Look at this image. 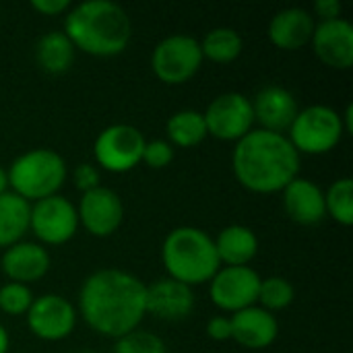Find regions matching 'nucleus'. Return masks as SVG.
<instances>
[{
	"label": "nucleus",
	"mask_w": 353,
	"mask_h": 353,
	"mask_svg": "<svg viewBox=\"0 0 353 353\" xmlns=\"http://www.w3.org/2000/svg\"><path fill=\"white\" fill-rule=\"evenodd\" d=\"M203 64L201 43L192 35L176 33L161 39L151 54V68L155 77L168 85L186 83Z\"/></svg>",
	"instance_id": "nucleus-7"
},
{
	"label": "nucleus",
	"mask_w": 353,
	"mask_h": 353,
	"mask_svg": "<svg viewBox=\"0 0 353 353\" xmlns=\"http://www.w3.org/2000/svg\"><path fill=\"white\" fill-rule=\"evenodd\" d=\"M147 312L161 321H184L186 316L192 314L194 310V292L192 288L172 279L163 277L157 279L155 283L147 285Z\"/></svg>",
	"instance_id": "nucleus-15"
},
{
	"label": "nucleus",
	"mask_w": 353,
	"mask_h": 353,
	"mask_svg": "<svg viewBox=\"0 0 353 353\" xmlns=\"http://www.w3.org/2000/svg\"><path fill=\"white\" fill-rule=\"evenodd\" d=\"M207 335L215 341H228L232 339V321L228 316H213L207 323Z\"/></svg>",
	"instance_id": "nucleus-32"
},
{
	"label": "nucleus",
	"mask_w": 353,
	"mask_h": 353,
	"mask_svg": "<svg viewBox=\"0 0 353 353\" xmlns=\"http://www.w3.org/2000/svg\"><path fill=\"white\" fill-rule=\"evenodd\" d=\"M79 228L77 207L60 194L35 201L31 205L29 230L39 238V242L58 246L66 244Z\"/></svg>",
	"instance_id": "nucleus-10"
},
{
	"label": "nucleus",
	"mask_w": 353,
	"mask_h": 353,
	"mask_svg": "<svg viewBox=\"0 0 353 353\" xmlns=\"http://www.w3.org/2000/svg\"><path fill=\"white\" fill-rule=\"evenodd\" d=\"M161 261L168 277L188 288L211 281L221 267L213 238L201 228L192 225L176 228L165 236Z\"/></svg>",
	"instance_id": "nucleus-4"
},
{
	"label": "nucleus",
	"mask_w": 353,
	"mask_h": 353,
	"mask_svg": "<svg viewBox=\"0 0 353 353\" xmlns=\"http://www.w3.org/2000/svg\"><path fill=\"white\" fill-rule=\"evenodd\" d=\"M33 294L27 285L23 283H12L8 281L6 285L0 288V310H4L10 316H21L27 314V310L33 304Z\"/></svg>",
	"instance_id": "nucleus-29"
},
{
	"label": "nucleus",
	"mask_w": 353,
	"mask_h": 353,
	"mask_svg": "<svg viewBox=\"0 0 353 353\" xmlns=\"http://www.w3.org/2000/svg\"><path fill=\"white\" fill-rule=\"evenodd\" d=\"M31 203L6 190L0 194V248H8L29 232Z\"/></svg>",
	"instance_id": "nucleus-22"
},
{
	"label": "nucleus",
	"mask_w": 353,
	"mask_h": 353,
	"mask_svg": "<svg viewBox=\"0 0 353 353\" xmlns=\"http://www.w3.org/2000/svg\"><path fill=\"white\" fill-rule=\"evenodd\" d=\"M8 345H10V339H8V333L6 329L0 325V353L8 352Z\"/></svg>",
	"instance_id": "nucleus-36"
},
{
	"label": "nucleus",
	"mask_w": 353,
	"mask_h": 353,
	"mask_svg": "<svg viewBox=\"0 0 353 353\" xmlns=\"http://www.w3.org/2000/svg\"><path fill=\"white\" fill-rule=\"evenodd\" d=\"M341 124H343V130H345V134H350V132L353 130V105L352 103L345 108V114L341 116Z\"/></svg>",
	"instance_id": "nucleus-35"
},
{
	"label": "nucleus",
	"mask_w": 353,
	"mask_h": 353,
	"mask_svg": "<svg viewBox=\"0 0 353 353\" xmlns=\"http://www.w3.org/2000/svg\"><path fill=\"white\" fill-rule=\"evenodd\" d=\"M145 143L147 141L137 126L112 124L97 134L93 143V155L103 170L122 174L141 163Z\"/></svg>",
	"instance_id": "nucleus-8"
},
{
	"label": "nucleus",
	"mask_w": 353,
	"mask_h": 353,
	"mask_svg": "<svg viewBox=\"0 0 353 353\" xmlns=\"http://www.w3.org/2000/svg\"><path fill=\"white\" fill-rule=\"evenodd\" d=\"M6 178L14 194L27 203H35L58 194L66 180V161L54 149H31L10 163Z\"/></svg>",
	"instance_id": "nucleus-5"
},
{
	"label": "nucleus",
	"mask_w": 353,
	"mask_h": 353,
	"mask_svg": "<svg viewBox=\"0 0 353 353\" xmlns=\"http://www.w3.org/2000/svg\"><path fill=\"white\" fill-rule=\"evenodd\" d=\"M79 223L97 238H108L122 225L124 205L116 190L108 186H97L89 192H83L77 207Z\"/></svg>",
	"instance_id": "nucleus-13"
},
{
	"label": "nucleus",
	"mask_w": 353,
	"mask_h": 353,
	"mask_svg": "<svg viewBox=\"0 0 353 353\" xmlns=\"http://www.w3.org/2000/svg\"><path fill=\"white\" fill-rule=\"evenodd\" d=\"M72 180H74L77 188L83 190V192H89V190L101 186L99 184V180H101L99 170L93 163H79L74 168V172H72Z\"/></svg>",
	"instance_id": "nucleus-31"
},
{
	"label": "nucleus",
	"mask_w": 353,
	"mask_h": 353,
	"mask_svg": "<svg viewBox=\"0 0 353 353\" xmlns=\"http://www.w3.org/2000/svg\"><path fill=\"white\" fill-rule=\"evenodd\" d=\"M205 116L207 124V134L221 139V141H240L252 130L254 124V110H252V99H248L244 93L230 91L217 95Z\"/></svg>",
	"instance_id": "nucleus-9"
},
{
	"label": "nucleus",
	"mask_w": 353,
	"mask_h": 353,
	"mask_svg": "<svg viewBox=\"0 0 353 353\" xmlns=\"http://www.w3.org/2000/svg\"><path fill=\"white\" fill-rule=\"evenodd\" d=\"M31 8L46 14V17H54V14L68 10L70 2L68 0H31Z\"/></svg>",
	"instance_id": "nucleus-33"
},
{
	"label": "nucleus",
	"mask_w": 353,
	"mask_h": 353,
	"mask_svg": "<svg viewBox=\"0 0 353 353\" xmlns=\"http://www.w3.org/2000/svg\"><path fill=\"white\" fill-rule=\"evenodd\" d=\"M252 110H254V120H259L265 130L279 132V134H283V130H290L294 118L300 112L294 93L281 85L263 87L252 101Z\"/></svg>",
	"instance_id": "nucleus-16"
},
{
	"label": "nucleus",
	"mask_w": 353,
	"mask_h": 353,
	"mask_svg": "<svg viewBox=\"0 0 353 353\" xmlns=\"http://www.w3.org/2000/svg\"><path fill=\"white\" fill-rule=\"evenodd\" d=\"M345 134L341 116L329 105H308L298 112L290 126V143L302 155H323L333 151Z\"/></svg>",
	"instance_id": "nucleus-6"
},
{
	"label": "nucleus",
	"mask_w": 353,
	"mask_h": 353,
	"mask_svg": "<svg viewBox=\"0 0 353 353\" xmlns=\"http://www.w3.org/2000/svg\"><path fill=\"white\" fill-rule=\"evenodd\" d=\"M230 321H232V339H236L246 350H265L279 335L277 319L261 306L238 310L234 312V316H230Z\"/></svg>",
	"instance_id": "nucleus-18"
},
{
	"label": "nucleus",
	"mask_w": 353,
	"mask_h": 353,
	"mask_svg": "<svg viewBox=\"0 0 353 353\" xmlns=\"http://www.w3.org/2000/svg\"><path fill=\"white\" fill-rule=\"evenodd\" d=\"M79 353H95V352H87V350H85V352H79Z\"/></svg>",
	"instance_id": "nucleus-38"
},
{
	"label": "nucleus",
	"mask_w": 353,
	"mask_h": 353,
	"mask_svg": "<svg viewBox=\"0 0 353 353\" xmlns=\"http://www.w3.org/2000/svg\"><path fill=\"white\" fill-rule=\"evenodd\" d=\"M296 298V290L294 285L285 279V277H267L261 279V288H259V300L261 308L273 312V310H283L288 308Z\"/></svg>",
	"instance_id": "nucleus-27"
},
{
	"label": "nucleus",
	"mask_w": 353,
	"mask_h": 353,
	"mask_svg": "<svg viewBox=\"0 0 353 353\" xmlns=\"http://www.w3.org/2000/svg\"><path fill=\"white\" fill-rule=\"evenodd\" d=\"M199 43L203 58H209L219 64L232 62L242 54V37L232 27H215Z\"/></svg>",
	"instance_id": "nucleus-25"
},
{
	"label": "nucleus",
	"mask_w": 353,
	"mask_h": 353,
	"mask_svg": "<svg viewBox=\"0 0 353 353\" xmlns=\"http://www.w3.org/2000/svg\"><path fill=\"white\" fill-rule=\"evenodd\" d=\"M281 192H283V209L290 215V219H294L296 223L316 225L327 217L325 190L316 182L298 176Z\"/></svg>",
	"instance_id": "nucleus-17"
},
{
	"label": "nucleus",
	"mask_w": 353,
	"mask_h": 353,
	"mask_svg": "<svg viewBox=\"0 0 353 353\" xmlns=\"http://www.w3.org/2000/svg\"><path fill=\"white\" fill-rule=\"evenodd\" d=\"M312 50L321 62L331 68L347 70L353 64V27L343 17L314 25Z\"/></svg>",
	"instance_id": "nucleus-14"
},
{
	"label": "nucleus",
	"mask_w": 353,
	"mask_h": 353,
	"mask_svg": "<svg viewBox=\"0 0 353 353\" xmlns=\"http://www.w3.org/2000/svg\"><path fill=\"white\" fill-rule=\"evenodd\" d=\"M170 145L178 147H196L207 137V124L205 116L199 110H180L170 116L165 124Z\"/></svg>",
	"instance_id": "nucleus-24"
},
{
	"label": "nucleus",
	"mask_w": 353,
	"mask_h": 353,
	"mask_svg": "<svg viewBox=\"0 0 353 353\" xmlns=\"http://www.w3.org/2000/svg\"><path fill=\"white\" fill-rule=\"evenodd\" d=\"M8 190V178H6V170L0 165V194Z\"/></svg>",
	"instance_id": "nucleus-37"
},
{
	"label": "nucleus",
	"mask_w": 353,
	"mask_h": 353,
	"mask_svg": "<svg viewBox=\"0 0 353 353\" xmlns=\"http://www.w3.org/2000/svg\"><path fill=\"white\" fill-rule=\"evenodd\" d=\"M314 12L321 17V21H331L341 17V2L339 0H316Z\"/></svg>",
	"instance_id": "nucleus-34"
},
{
	"label": "nucleus",
	"mask_w": 353,
	"mask_h": 353,
	"mask_svg": "<svg viewBox=\"0 0 353 353\" xmlns=\"http://www.w3.org/2000/svg\"><path fill=\"white\" fill-rule=\"evenodd\" d=\"M114 353H168L161 337L149 331H132L116 341Z\"/></svg>",
	"instance_id": "nucleus-28"
},
{
	"label": "nucleus",
	"mask_w": 353,
	"mask_h": 353,
	"mask_svg": "<svg viewBox=\"0 0 353 353\" xmlns=\"http://www.w3.org/2000/svg\"><path fill=\"white\" fill-rule=\"evenodd\" d=\"M219 263L225 267H246L259 252V238L246 225H228L213 240Z\"/></svg>",
	"instance_id": "nucleus-21"
},
{
	"label": "nucleus",
	"mask_w": 353,
	"mask_h": 353,
	"mask_svg": "<svg viewBox=\"0 0 353 353\" xmlns=\"http://www.w3.org/2000/svg\"><path fill=\"white\" fill-rule=\"evenodd\" d=\"M314 19L306 8H283L269 23V39L281 50H298L310 43Z\"/></svg>",
	"instance_id": "nucleus-20"
},
{
	"label": "nucleus",
	"mask_w": 353,
	"mask_h": 353,
	"mask_svg": "<svg viewBox=\"0 0 353 353\" xmlns=\"http://www.w3.org/2000/svg\"><path fill=\"white\" fill-rule=\"evenodd\" d=\"M232 168L244 188L259 194L281 192L298 178L300 153L285 134L252 128L236 143Z\"/></svg>",
	"instance_id": "nucleus-2"
},
{
	"label": "nucleus",
	"mask_w": 353,
	"mask_h": 353,
	"mask_svg": "<svg viewBox=\"0 0 353 353\" xmlns=\"http://www.w3.org/2000/svg\"><path fill=\"white\" fill-rule=\"evenodd\" d=\"M147 285L122 269L91 273L79 292V310L85 323L103 337L120 339L139 329L147 314Z\"/></svg>",
	"instance_id": "nucleus-1"
},
{
	"label": "nucleus",
	"mask_w": 353,
	"mask_h": 353,
	"mask_svg": "<svg viewBox=\"0 0 353 353\" xmlns=\"http://www.w3.org/2000/svg\"><path fill=\"white\" fill-rule=\"evenodd\" d=\"M64 33L74 50L110 58L128 48L132 23L128 12L112 0H85L68 10Z\"/></svg>",
	"instance_id": "nucleus-3"
},
{
	"label": "nucleus",
	"mask_w": 353,
	"mask_h": 353,
	"mask_svg": "<svg viewBox=\"0 0 353 353\" xmlns=\"http://www.w3.org/2000/svg\"><path fill=\"white\" fill-rule=\"evenodd\" d=\"M35 60L50 74L66 72L74 62V46L64 31H48L37 39Z\"/></svg>",
	"instance_id": "nucleus-23"
},
{
	"label": "nucleus",
	"mask_w": 353,
	"mask_h": 353,
	"mask_svg": "<svg viewBox=\"0 0 353 353\" xmlns=\"http://www.w3.org/2000/svg\"><path fill=\"white\" fill-rule=\"evenodd\" d=\"M2 273L12 283H33L39 281L50 269V254L41 244L17 242L6 248L0 261Z\"/></svg>",
	"instance_id": "nucleus-19"
},
{
	"label": "nucleus",
	"mask_w": 353,
	"mask_h": 353,
	"mask_svg": "<svg viewBox=\"0 0 353 353\" xmlns=\"http://www.w3.org/2000/svg\"><path fill=\"white\" fill-rule=\"evenodd\" d=\"M174 159V149L168 141L155 139V141H147L145 149H143V159L149 168L153 170H161L165 165H170Z\"/></svg>",
	"instance_id": "nucleus-30"
},
{
	"label": "nucleus",
	"mask_w": 353,
	"mask_h": 353,
	"mask_svg": "<svg viewBox=\"0 0 353 353\" xmlns=\"http://www.w3.org/2000/svg\"><path fill=\"white\" fill-rule=\"evenodd\" d=\"M325 209L327 215H331L341 225L353 223V180L352 178H339L335 180L329 190L325 192Z\"/></svg>",
	"instance_id": "nucleus-26"
},
{
	"label": "nucleus",
	"mask_w": 353,
	"mask_h": 353,
	"mask_svg": "<svg viewBox=\"0 0 353 353\" xmlns=\"http://www.w3.org/2000/svg\"><path fill=\"white\" fill-rule=\"evenodd\" d=\"M261 275L252 267H219L209 281L213 304L225 312H238L256 306Z\"/></svg>",
	"instance_id": "nucleus-11"
},
{
	"label": "nucleus",
	"mask_w": 353,
	"mask_h": 353,
	"mask_svg": "<svg viewBox=\"0 0 353 353\" xmlns=\"http://www.w3.org/2000/svg\"><path fill=\"white\" fill-rule=\"evenodd\" d=\"M25 316L31 333L43 341L66 339L77 325L74 306L58 294H43L35 298Z\"/></svg>",
	"instance_id": "nucleus-12"
}]
</instances>
